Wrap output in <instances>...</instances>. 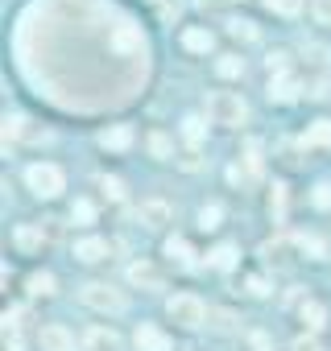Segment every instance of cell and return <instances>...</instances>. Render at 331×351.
Instances as JSON below:
<instances>
[{"label": "cell", "instance_id": "obj_1", "mask_svg": "<svg viewBox=\"0 0 331 351\" xmlns=\"http://www.w3.org/2000/svg\"><path fill=\"white\" fill-rule=\"evenodd\" d=\"M207 116L216 124H244L249 104L240 95H232V91H216V95H207Z\"/></svg>", "mask_w": 331, "mask_h": 351}, {"label": "cell", "instance_id": "obj_2", "mask_svg": "<svg viewBox=\"0 0 331 351\" xmlns=\"http://www.w3.org/2000/svg\"><path fill=\"white\" fill-rule=\"evenodd\" d=\"M25 182L38 199H54V195H62V169L50 165V161H38V165L25 169Z\"/></svg>", "mask_w": 331, "mask_h": 351}, {"label": "cell", "instance_id": "obj_3", "mask_svg": "<svg viewBox=\"0 0 331 351\" xmlns=\"http://www.w3.org/2000/svg\"><path fill=\"white\" fill-rule=\"evenodd\" d=\"M166 314H170V322H179L187 330L203 326V318H207V310H203V302L195 293H174L170 302H166Z\"/></svg>", "mask_w": 331, "mask_h": 351}, {"label": "cell", "instance_id": "obj_4", "mask_svg": "<svg viewBox=\"0 0 331 351\" xmlns=\"http://www.w3.org/2000/svg\"><path fill=\"white\" fill-rule=\"evenodd\" d=\"M79 298H83V306H91V310H100V314H120V310H124V293L112 289V285H104V281L83 285Z\"/></svg>", "mask_w": 331, "mask_h": 351}, {"label": "cell", "instance_id": "obj_5", "mask_svg": "<svg viewBox=\"0 0 331 351\" xmlns=\"http://www.w3.org/2000/svg\"><path fill=\"white\" fill-rule=\"evenodd\" d=\"M38 343H42V351H75V335H71L62 322H50V326H42Z\"/></svg>", "mask_w": 331, "mask_h": 351}, {"label": "cell", "instance_id": "obj_6", "mask_svg": "<svg viewBox=\"0 0 331 351\" xmlns=\"http://www.w3.org/2000/svg\"><path fill=\"white\" fill-rule=\"evenodd\" d=\"M141 46H145V38H141V29H137V25H128V21H124V25H116V29H112V50H116V54H137Z\"/></svg>", "mask_w": 331, "mask_h": 351}, {"label": "cell", "instance_id": "obj_7", "mask_svg": "<svg viewBox=\"0 0 331 351\" xmlns=\"http://www.w3.org/2000/svg\"><path fill=\"white\" fill-rule=\"evenodd\" d=\"M128 281H133L137 289H161V273H157L149 261H133V265H128Z\"/></svg>", "mask_w": 331, "mask_h": 351}, {"label": "cell", "instance_id": "obj_8", "mask_svg": "<svg viewBox=\"0 0 331 351\" xmlns=\"http://www.w3.org/2000/svg\"><path fill=\"white\" fill-rule=\"evenodd\" d=\"M133 343H137V351H170V339H166L157 326H149V322L137 326V339Z\"/></svg>", "mask_w": 331, "mask_h": 351}, {"label": "cell", "instance_id": "obj_9", "mask_svg": "<svg viewBox=\"0 0 331 351\" xmlns=\"http://www.w3.org/2000/svg\"><path fill=\"white\" fill-rule=\"evenodd\" d=\"M141 223L145 228H166L170 223V203H161V199H149V203H141Z\"/></svg>", "mask_w": 331, "mask_h": 351}, {"label": "cell", "instance_id": "obj_10", "mask_svg": "<svg viewBox=\"0 0 331 351\" xmlns=\"http://www.w3.org/2000/svg\"><path fill=\"white\" fill-rule=\"evenodd\" d=\"M269 99H273V104H294V99H298V79H290V75L269 79Z\"/></svg>", "mask_w": 331, "mask_h": 351}, {"label": "cell", "instance_id": "obj_11", "mask_svg": "<svg viewBox=\"0 0 331 351\" xmlns=\"http://www.w3.org/2000/svg\"><path fill=\"white\" fill-rule=\"evenodd\" d=\"M75 256H79V261H87V265H95V261H104V256H108V240L87 236V240H79V244H75Z\"/></svg>", "mask_w": 331, "mask_h": 351}, {"label": "cell", "instance_id": "obj_12", "mask_svg": "<svg viewBox=\"0 0 331 351\" xmlns=\"http://www.w3.org/2000/svg\"><path fill=\"white\" fill-rule=\"evenodd\" d=\"M298 318H302V322H306V330L315 335V330H323V322H327V306H323V302H310V298H306V302L298 306Z\"/></svg>", "mask_w": 331, "mask_h": 351}, {"label": "cell", "instance_id": "obj_13", "mask_svg": "<svg viewBox=\"0 0 331 351\" xmlns=\"http://www.w3.org/2000/svg\"><path fill=\"white\" fill-rule=\"evenodd\" d=\"M87 351H120V335L95 326V330H87Z\"/></svg>", "mask_w": 331, "mask_h": 351}, {"label": "cell", "instance_id": "obj_14", "mask_svg": "<svg viewBox=\"0 0 331 351\" xmlns=\"http://www.w3.org/2000/svg\"><path fill=\"white\" fill-rule=\"evenodd\" d=\"M100 145H104V149H128V145H133V128H128V124L104 128V132H100Z\"/></svg>", "mask_w": 331, "mask_h": 351}, {"label": "cell", "instance_id": "obj_15", "mask_svg": "<svg viewBox=\"0 0 331 351\" xmlns=\"http://www.w3.org/2000/svg\"><path fill=\"white\" fill-rule=\"evenodd\" d=\"M183 46H187L191 54H207V50L216 46V38H212L207 29H187V34H183Z\"/></svg>", "mask_w": 331, "mask_h": 351}, {"label": "cell", "instance_id": "obj_16", "mask_svg": "<svg viewBox=\"0 0 331 351\" xmlns=\"http://www.w3.org/2000/svg\"><path fill=\"white\" fill-rule=\"evenodd\" d=\"M166 256H174L179 265H195V252H191V244H187L183 236H170V240H166Z\"/></svg>", "mask_w": 331, "mask_h": 351}, {"label": "cell", "instance_id": "obj_17", "mask_svg": "<svg viewBox=\"0 0 331 351\" xmlns=\"http://www.w3.org/2000/svg\"><path fill=\"white\" fill-rule=\"evenodd\" d=\"M17 248H25V252H38L42 248V228H17Z\"/></svg>", "mask_w": 331, "mask_h": 351}, {"label": "cell", "instance_id": "obj_18", "mask_svg": "<svg viewBox=\"0 0 331 351\" xmlns=\"http://www.w3.org/2000/svg\"><path fill=\"white\" fill-rule=\"evenodd\" d=\"M302 141H306V145H331V120H315Z\"/></svg>", "mask_w": 331, "mask_h": 351}, {"label": "cell", "instance_id": "obj_19", "mask_svg": "<svg viewBox=\"0 0 331 351\" xmlns=\"http://www.w3.org/2000/svg\"><path fill=\"white\" fill-rule=\"evenodd\" d=\"M25 124H30L25 116H5V141H21V136H30Z\"/></svg>", "mask_w": 331, "mask_h": 351}, {"label": "cell", "instance_id": "obj_20", "mask_svg": "<svg viewBox=\"0 0 331 351\" xmlns=\"http://www.w3.org/2000/svg\"><path fill=\"white\" fill-rule=\"evenodd\" d=\"M216 71H220L224 79H236V75H244V58L228 54V58H220V62H216Z\"/></svg>", "mask_w": 331, "mask_h": 351}, {"label": "cell", "instance_id": "obj_21", "mask_svg": "<svg viewBox=\"0 0 331 351\" xmlns=\"http://www.w3.org/2000/svg\"><path fill=\"white\" fill-rule=\"evenodd\" d=\"M298 248H302L310 261H323V256H327V248H323V240H319V236H298Z\"/></svg>", "mask_w": 331, "mask_h": 351}, {"label": "cell", "instance_id": "obj_22", "mask_svg": "<svg viewBox=\"0 0 331 351\" xmlns=\"http://www.w3.org/2000/svg\"><path fill=\"white\" fill-rule=\"evenodd\" d=\"M207 261H212L216 269H232V265H236V248H232V244H220V248H216Z\"/></svg>", "mask_w": 331, "mask_h": 351}, {"label": "cell", "instance_id": "obj_23", "mask_svg": "<svg viewBox=\"0 0 331 351\" xmlns=\"http://www.w3.org/2000/svg\"><path fill=\"white\" fill-rule=\"evenodd\" d=\"M30 293L50 298V293H54V277H50V273H34V277H30Z\"/></svg>", "mask_w": 331, "mask_h": 351}, {"label": "cell", "instance_id": "obj_24", "mask_svg": "<svg viewBox=\"0 0 331 351\" xmlns=\"http://www.w3.org/2000/svg\"><path fill=\"white\" fill-rule=\"evenodd\" d=\"M228 34H232V38H240V42H253V38H257L253 21H240V17H232V21H228Z\"/></svg>", "mask_w": 331, "mask_h": 351}, {"label": "cell", "instance_id": "obj_25", "mask_svg": "<svg viewBox=\"0 0 331 351\" xmlns=\"http://www.w3.org/2000/svg\"><path fill=\"white\" fill-rule=\"evenodd\" d=\"M71 219H75V223H83V228H87V223H91V219H95V207H91V203H87V199H75V207H71Z\"/></svg>", "mask_w": 331, "mask_h": 351}, {"label": "cell", "instance_id": "obj_26", "mask_svg": "<svg viewBox=\"0 0 331 351\" xmlns=\"http://www.w3.org/2000/svg\"><path fill=\"white\" fill-rule=\"evenodd\" d=\"M265 9L269 13H282V17H294L302 9V0H265Z\"/></svg>", "mask_w": 331, "mask_h": 351}, {"label": "cell", "instance_id": "obj_27", "mask_svg": "<svg viewBox=\"0 0 331 351\" xmlns=\"http://www.w3.org/2000/svg\"><path fill=\"white\" fill-rule=\"evenodd\" d=\"M199 228H203V232H212V228H220V207H216V203H207V207L199 211Z\"/></svg>", "mask_w": 331, "mask_h": 351}, {"label": "cell", "instance_id": "obj_28", "mask_svg": "<svg viewBox=\"0 0 331 351\" xmlns=\"http://www.w3.org/2000/svg\"><path fill=\"white\" fill-rule=\"evenodd\" d=\"M183 132H187V141H199V136H203V120H199V116H187V120H183Z\"/></svg>", "mask_w": 331, "mask_h": 351}, {"label": "cell", "instance_id": "obj_29", "mask_svg": "<svg viewBox=\"0 0 331 351\" xmlns=\"http://www.w3.org/2000/svg\"><path fill=\"white\" fill-rule=\"evenodd\" d=\"M286 248H290L286 240H273V244H265V256H269L273 265H282V261H286Z\"/></svg>", "mask_w": 331, "mask_h": 351}, {"label": "cell", "instance_id": "obj_30", "mask_svg": "<svg viewBox=\"0 0 331 351\" xmlns=\"http://www.w3.org/2000/svg\"><path fill=\"white\" fill-rule=\"evenodd\" d=\"M149 149H153V157H170V141H166L161 132H153V136H149Z\"/></svg>", "mask_w": 331, "mask_h": 351}, {"label": "cell", "instance_id": "obj_31", "mask_svg": "<svg viewBox=\"0 0 331 351\" xmlns=\"http://www.w3.org/2000/svg\"><path fill=\"white\" fill-rule=\"evenodd\" d=\"M100 186L108 191V199H124V182L120 178H100Z\"/></svg>", "mask_w": 331, "mask_h": 351}, {"label": "cell", "instance_id": "obj_32", "mask_svg": "<svg viewBox=\"0 0 331 351\" xmlns=\"http://www.w3.org/2000/svg\"><path fill=\"white\" fill-rule=\"evenodd\" d=\"M290 351H323V347H319V339H315V335H302V339H294V347H290Z\"/></svg>", "mask_w": 331, "mask_h": 351}, {"label": "cell", "instance_id": "obj_33", "mask_svg": "<svg viewBox=\"0 0 331 351\" xmlns=\"http://www.w3.org/2000/svg\"><path fill=\"white\" fill-rule=\"evenodd\" d=\"M269 75L277 79V75H286V54L277 50V54H269Z\"/></svg>", "mask_w": 331, "mask_h": 351}, {"label": "cell", "instance_id": "obj_34", "mask_svg": "<svg viewBox=\"0 0 331 351\" xmlns=\"http://www.w3.org/2000/svg\"><path fill=\"white\" fill-rule=\"evenodd\" d=\"M315 207H331V186H327V182L315 186Z\"/></svg>", "mask_w": 331, "mask_h": 351}, {"label": "cell", "instance_id": "obj_35", "mask_svg": "<svg viewBox=\"0 0 331 351\" xmlns=\"http://www.w3.org/2000/svg\"><path fill=\"white\" fill-rule=\"evenodd\" d=\"M315 17H319L323 25H331V0H315Z\"/></svg>", "mask_w": 331, "mask_h": 351}, {"label": "cell", "instance_id": "obj_36", "mask_svg": "<svg viewBox=\"0 0 331 351\" xmlns=\"http://www.w3.org/2000/svg\"><path fill=\"white\" fill-rule=\"evenodd\" d=\"M244 285H249V293H253V298H265V293H269V285H265L261 277H249Z\"/></svg>", "mask_w": 331, "mask_h": 351}, {"label": "cell", "instance_id": "obj_37", "mask_svg": "<svg viewBox=\"0 0 331 351\" xmlns=\"http://www.w3.org/2000/svg\"><path fill=\"white\" fill-rule=\"evenodd\" d=\"M179 165H183V169H199V153H195V149H187V153L179 157Z\"/></svg>", "mask_w": 331, "mask_h": 351}, {"label": "cell", "instance_id": "obj_38", "mask_svg": "<svg viewBox=\"0 0 331 351\" xmlns=\"http://www.w3.org/2000/svg\"><path fill=\"white\" fill-rule=\"evenodd\" d=\"M207 318H216V322H212L216 330H228V326H232V314H224V310H220V314H207Z\"/></svg>", "mask_w": 331, "mask_h": 351}]
</instances>
